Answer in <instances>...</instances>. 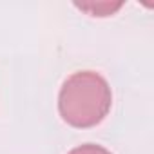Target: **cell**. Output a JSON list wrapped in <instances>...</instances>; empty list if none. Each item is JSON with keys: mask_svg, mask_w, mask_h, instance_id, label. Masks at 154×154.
I'll return each mask as SVG.
<instances>
[{"mask_svg": "<svg viewBox=\"0 0 154 154\" xmlns=\"http://www.w3.org/2000/svg\"><path fill=\"white\" fill-rule=\"evenodd\" d=\"M111 105V85L100 72H72L60 87L58 112L71 127L89 129L98 125L109 114Z\"/></svg>", "mask_w": 154, "mask_h": 154, "instance_id": "6da1fadb", "label": "cell"}, {"mask_svg": "<svg viewBox=\"0 0 154 154\" xmlns=\"http://www.w3.org/2000/svg\"><path fill=\"white\" fill-rule=\"evenodd\" d=\"M67 154H112V152L102 145H96V143H84V145L71 149Z\"/></svg>", "mask_w": 154, "mask_h": 154, "instance_id": "7a4b0ae2", "label": "cell"}]
</instances>
